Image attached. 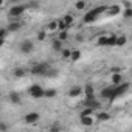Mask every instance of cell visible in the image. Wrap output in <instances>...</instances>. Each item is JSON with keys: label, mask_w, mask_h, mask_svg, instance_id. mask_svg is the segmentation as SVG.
Masks as SVG:
<instances>
[{"label": "cell", "mask_w": 132, "mask_h": 132, "mask_svg": "<svg viewBox=\"0 0 132 132\" xmlns=\"http://www.w3.org/2000/svg\"><path fill=\"white\" fill-rule=\"evenodd\" d=\"M124 17H127V19L132 17V8H130V6H127V8L124 10Z\"/></svg>", "instance_id": "obj_32"}, {"label": "cell", "mask_w": 132, "mask_h": 132, "mask_svg": "<svg viewBox=\"0 0 132 132\" xmlns=\"http://www.w3.org/2000/svg\"><path fill=\"white\" fill-rule=\"evenodd\" d=\"M81 57V51L79 50H72V56H70V59L72 61H78Z\"/></svg>", "instance_id": "obj_25"}, {"label": "cell", "mask_w": 132, "mask_h": 132, "mask_svg": "<svg viewBox=\"0 0 132 132\" xmlns=\"http://www.w3.org/2000/svg\"><path fill=\"white\" fill-rule=\"evenodd\" d=\"M107 39H109V36H100L98 40H96V44L100 47H107Z\"/></svg>", "instance_id": "obj_18"}, {"label": "cell", "mask_w": 132, "mask_h": 132, "mask_svg": "<svg viewBox=\"0 0 132 132\" xmlns=\"http://www.w3.org/2000/svg\"><path fill=\"white\" fill-rule=\"evenodd\" d=\"M67 28H69V25L65 23L62 19H59V20H57V30H59V31H64V30H67Z\"/></svg>", "instance_id": "obj_24"}, {"label": "cell", "mask_w": 132, "mask_h": 132, "mask_svg": "<svg viewBox=\"0 0 132 132\" xmlns=\"http://www.w3.org/2000/svg\"><path fill=\"white\" fill-rule=\"evenodd\" d=\"M62 20H64V22H65V23H67V25H69V27H70V25H72V23H73V20H75V17H73V16H72V14H65V16H64V17H62Z\"/></svg>", "instance_id": "obj_20"}, {"label": "cell", "mask_w": 132, "mask_h": 132, "mask_svg": "<svg viewBox=\"0 0 132 132\" xmlns=\"http://www.w3.org/2000/svg\"><path fill=\"white\" fill-rule=\"evenodd\" d=\"M33 50H34V45H33L31 40H23V42L20 44V51H22V53L28 54V53H31Z\"/></svg>", "instance_id": "obj_6"}, {"label": "cell", "mask_w": 132, "mask_h": 132, "mask_svg": "<svg viewBox=\"0 0 132 132\" xmlns=\"http://www.w3.org/2000/svg\"><path fill=\"white\" fill-rule=\"evenodd\" d=\"M27 8H28V6H25V5H16V6H13V8L10 10V16H11V17H20V16L25 13Z\"/></svg>", "instance_id": "obj_5"}, {"label": "cell", "mask_w": 132, "mask_h": 132, "mask_svg": "<svg viewBox=\"0 0 132 132\" xmlns=\"http://www.w3.org/2000/svg\"><path fill=\"white\" fill-rule=\"evenodd\" d=\"M6 129H8V127H6V124H3V123L0 124V132H5Z\"/></svg>", "instance_id": "obj_36"}, {"label": "cell", "mask_w": 132, "mask_h": 132, "mask_svg": "<svg viewBox=\"0 0 132 132\" xmlns=\"http://www.w3.org/2000/svg\"><path fill=\"white\" fill-rule=\"evenodd\" d=\"M117 39H118L117 34L109 36V39H107V47H117Z\"/></svg>", "instance_id": "obj_16"}, {"label": "cell", "mask_w": 132, "mask_h": 132, "mask_svg": "<svg viewBox=\"0 0 132 132\" xmlns=\"http://www.w3.org/2000/svg\"><path fill=\"white\" fill-rule=\"evenodd\" d=\"M75 8H76L78 11H82V10L86 8V2H84V0H79V2L75 3Z\"/></svg>", "instance_id": "obj_26"}, {"label": "cell", "mask_w": 132, "mask_h": 132, "mask_svg": "<svg viewBox=\"0 0 132 132\" xmlns=\"http://www.w3.org/2000/svg\"><path fill=\"white\" fill-rule=\"evenodd\" d=\"M120 72H121L120 67H112V69H110V73H120Z\"/></svg>", "instance_id": "obj_35"}, {"label": "cell", "mask_w": 132, "mask_h": 132, "mask_svg": "<svg viewBox=\"0 0 132 132\" xmlns=\"http://www.w3.org/2000/svg\"><path fill=\"white\" fill-rule=\"evenodd\" d=\"M20 28H22V23L17 22V20H13V22L8 25V31H10V33H16V31H19Z\"/></svg>", "instance_id": "obj_9"}, {"label": "cell", "mask_w": 132, "mask_h": 132, "mask_svg": "<svg viewBox=\"0 0 132 132\" xmlns=\"http://www.w3.org/2000/svg\"><path fill=\"white\" fill-rule=\"evenodd\" d=\"M8 34V28H3V30H0V36H2V42H5V37Z\"/></svg>", "instance_id": "obj_33"}, {"label": "cell", "mask_w": 132, "mask_h": 132, "mask_svg": "<svg viewBox=\"0 0 132 132\" xmlns=\"http://www.w3.org/2000/svg\"><path fill=\"white\" fill-rule=\"evenodd\" d=\"M48 30H50V31L57 30V20H51V22L48 23Z\"/></svg>", "instance_id": "obj_29"}, {"label": "cell", "mask_w": 132, "mask_h": 132, "mask_svg": "<svg viewBox=\"0 0 132 132\" xmlns=\"http://www.w3.org/2000/svg\"><path fill=\"white\" fill-rule=\"evenodd\" d=\"M81 93H82V89H81V87H72L70 92H69V96H70V98H78Z\"/></svg>", "instance_id": "obj_11"}, {"label": "cell", "mask_w": 132, "mask_h": 132, "mask_svg": "<svg viewBox=\"0 0 132 132\" xmlns=\"http://www.w3.org/2000/svg\"><path fill=\"white\" fill-rule=\"evenodd\" d=\"M67 37H69V33L65 31V30H64V31H59V33H57V39H61L62 42H64L65 39H67Z\"/></svg>", "instance_id": "obj_27"}, {"label": "cell", "mask_w": 132, "mask_h": 132, "mask_svg": "<svg viewBox=\"0 0 132 132\" xmlns=\"http://www.w3.org/2000/svg\"><path fill=\"white\" fill-rule=\"evenodd\" d=\"M81 124L82 126H92L93 124V120H92V117L90 115H87V117H81Z\"/></svg>", "instance_id": "obj_14"}, {"label": "cell", "mask_w": 132, "mask_h": 132, "mask_svg": "<svg viewBox=\"0 0 132 132\" xmlns=\"http://www.w3.org/2000/svg\"><path fill=\"white\" fill-rule=\"evenodd\" d=\"M59 129H61V127H59V126H53V127H51V129H50V130H51V132H56V130H59Z\"/></svg>", "instance_id": "obj_37"}, {"label": "cell", "mask_w": 132, "mask_h": 132, "mask_svg": "<svg viewBox=\"0 0 132 132\" xmlns=\"http://www.w3.org/2000/svg\"><path fill=\"white\" fill-rule=\"evenodd\" d=\"M127 90H129V82H120V84L113 86V95H115V98L124 95Z\"/></svg>", "instance_id": "obj_3"}, {"label": "cell", "mask_w": 132, "mask_h": 132, "mask_svg": "<svg viewBox=\"0 0 132 132\" xmlns=\"http://www.w3.org/2000/svg\"><path fill=\"white\" fill-rule=\"evenodd\" d=\"M61 53H62V57H70V56H72V51H70V50H65V48H64Z\"/></svg>", "instance_id": "obj_34"}, {"label": "cell", "mask_w": 132, "mask_h": 132, "mask_svg": "<svg viewBox=\"0 0 132 132\" xmlns=\"http://www.w3.org/2000/svg\"><path fill=\"white\" fill-rule=\"evenodd\" d=\"M48 64L47 62H39V64H34L33 67L30 69V73L33 75H39V76H45V73L48 72Z\"/></svg>", "instance_id": "obj_1"}, {"label": "cell", "mask_w": 132, "mask_h": 132, "mask_svg": "<svg viewBox=\"0 0 132 132\" xmlns=\"http://www.w3.org/2000/svg\"><path fill=\"white\" fill-rule=\"evenodd\" d=\"M92 112H93V109L92 107H87L86 106V109L81 112V117H87V115H92Z\"/></svg>", "instance_id": "obj_31"}, {"label": "cell", "mask_w": 132, "mask_h": 132, "mask_svg": "<svg viewBox=\"0 0 132 132\" xmlns=\"http://www.w3.org/2000/svg\"><path fill=\"white\" fill-rule=\"evenodd\" d=\"M100 121H107V120H110V113H107V112H101V113H98V117H96Z\"/></svg>", "instance_id": "obj_21"}, {"label": "cell", "mask_w": 132, "mask_h": 132, "mask_svg": "<svg viewBox=\"0 0 132 132\" xmlns=\"http://www.w3.org/2000/svg\"><path fill=\"white\" fill-rule=\"evenodd\" d=\"M101 98L104 100H109V101H113L115 100V95H113V86H109V87H104L100 93Z\"/></svg>", "instance_id": "obj_4"}, {"label": "cell", "mask_w": 132, "mask_h": 132, "mask_svg": "<svg viewBox=\"0 0 132 132\" xmlns=\"http://www.w3.org/2000/svg\"><path fill=\"white\" fill-rule=\"evenodd\" d=\"M53 50H56V51H62L64 48H62V40L61 39H56V40H53Z\"/></svg>", "instance_id": "obj_17"}, {"label": "cell", "mask_w": 132, "mask_h": 132, "mask_svg": "<svg viewBox=\"0 0 132 132\" xmlns=\"http://www.w3.org/2000/svg\"><path fill=\"white\" fill-rule=\"evenodd\" d=\"M27 75V70H23V69H16L14 70V76L16 78H23Z\"/></svg>", "instance_id": "obj_23"}, {"label": "cell", "mask_w": 132, "mask_h": 132, "mask_svg": "<svg viewBox=\"0 0 132 132\" xmlns=\"http://www.w3.org/2000/svg\"><path fill=\"white\" fill-rule=\"evenodd\" d=\"M84 92H86V100H90V98H95V93H93V87L89 84V86H86V89H84Z\"/></svg>", "instance_id": "obj_13"}, {"label": "cell", "mask_w": 132, "mask_h": 132, "mask_svg": "<svg viewBox=\"0 0 132 132\" xmlns=\"http://www.w3.org/2000/svg\"><path fill=\"white\" fill-rule=\"evenodd\" d=\"M45 37H47V31H44V30H42V31H39V33H37V40H39V42L45 40Z\"/></svg>", "instance_id": "obj_30"}, {"label": "cell", "mask_w": 132, "mask_h": 132, "mask_svg": "<svg viewBox=\"0 0 132 132\" xmlns=\"http://www.w3.org/2000/svg\"><path fill=\"white\" fill-rule=\"evenodd\" d=\"M126 42H127L126 36H118V39H117V47H124Z\"/></svg>", "instance_id": "obj_22"}, {"label": "cell", "mask_w": 132, "mask_h": 132, "mask_svg": "<svg viewBox=\"0 0 132 132\" xmlns=\"http://www.w3.org/2000/svg\"><path fill=\"white\" fill-rule=\"evenodd\" d=\"M112 82H113V86L123 82V76H121V73H112Z\"/></svg>", "instance_id": "obj_15"}, {"label": "cell", "mask_w": 132, "mask_h": 132, "mask_svg": "<svg viewBox=\"0 0 132 132\" xmlns=\"http://www.w3.org/2000/svg\"><path fill=\"white\" fill-rule=\"evenodd\" d=\"M45 96H47V98H54V96H56V90H54V89L45 90Z\"/></svg>", "instance_id": "obj_28"}, {"label": "cell", "mask_w": 132, "mask_h": 132, "mask_svg": "<svg viewBox=\"0 0 132 132\" xmlns=\"http://www.w3.org/2000/svg\"><path fill=\"white\" fill-rule=\"evenodd\" d=\"M10 101L13 104H20V96L17 93H10Z\"/></svg>", "instance_id": "obj_19"}, {"label": "cell", "mask_w": 132, "mask_h": 132, "mask_svg": "<svg viewBox=\"0 0 132 132\" xmlns=\"http://www.w3.org/2000/svg\"><path fill=\"white\" fill-rule=\"evenodd\" d=\"M96 17H98V16H96V14L90 10V11H87V13L84 14L82 22H84V23H92V22H95V20H96Z\"/></svg>", "instance_id": "obj_8"}, {"label": "cell", "mask_w": 132, "mask_h": 132, "mask_svg": "<svg viewBox=\"0 0 132 132\" xmlns=\"http://www.w3.org/2000/svg\"><path fill=\"white\" fill-rule=\"evenodd\" d=\"M120 11H121V8H120L118 5H113V6H109V10H107L106 13H107L109 16H117Z\"/></svg>", "instance_id": "obj_12"}, {"label": "cell", "mask_w": 132, "mask_h": 132, "mask_svg": "<svg viewBox=\"0 0 132 132\" xmlns=\"http://www.w3.org/2000/svg\"><path fill=\"white\" fill-rule=\"evenodd\" d=\"M84 106L92 107V109H96V107H100V101L96 98H90V100H86L84 101Z\"/></svg>", "instance_id": "obj_10"}, {"label": "cell", "mask_w": 132, "mask_h": 132, "mask_svg": "<svg viewBox=\"0 0 132 132\" xmlns=\"http://www.w3.org/2000/svg\"><path fill=\"white\" fill-rule=\"evenodd\" d=\"M28 93H30V96H31V98H36V100H39V98L45 96V90H44L40 86H37V84L31 86V87H30V90H28Z\"/></svg>", "instance_id": "obj_2"}, {"label": "cell", "mask_w": 132, "mask_h": 132, "mask_svg": "<svg viewBox=\"0 0 132 132\" xmlns=\"http://www.w3.org/2000/svg\"><path fill=\"white\" fill-rule=\"evenodd\" d=\"M39 118H40V115H39L37 112H30V113H27V115H25V118H23V120H25V123H28V124H34Z\"/></svg>", "instance_id": "obj_7"}]
</instances>
